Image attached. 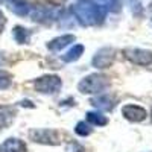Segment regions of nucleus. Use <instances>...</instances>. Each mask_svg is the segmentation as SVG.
Returning a JSON list of instances; mask_svg holds the SVG:
<instances>
[{"instance_id":"obj_1","label":"nucleus","mask_w":152,"mask_h":152,"mask_svg":"<svg viewBox=\"0 0 152 152\" xmlns=\"http://www.w3.org/2000/svg\"><path fill=\"white\" fill-rule=\"evenodd\" d=\"M72 12L82 26H94V24L102 23V20L105 18L107 8L91 0H84V2L75 3L72 6Z\"/></svg>"},{"instance_id":"obj_2","label":"nucleus","mask_w":152,"mask_h":152,"mask_svg":"<svg viewBox=\"0 0 152 152\" xmlns=\"http://www.w3.org/2000/svg\"><path fill=\"white\" fill-rule=\"evenodd\" d=\"M110 85V78L100 73H91L78 84L79 91L84 94H97Z\"/></svg>"},{"instance_id":"obj_3","label":"nucleus","mask_w":152,"mask_h":152,"mask_svg":"<svg viewBox=\"0 0 152 152\" xmlns=\"http://www.w3.org/2000/svg\"><path fill=\"white\" fill-rule=\"evenodd\" d=\"M62 82H61V78L56 75H46V76H41L38 78L35 82H34V87L38 93H43V94H53L56 93L59 88H61Z\"/></svg>"},{"instance_id":"obj_4","label":"nucleus","mask_w":152,"mask_h":152,"mask_svg":"<svg viewBox=\"0 0 152 152\" xmlns=\"http://www.w3.org/2000/svg\"><path fill=\"white\" fill-rule=\"evenodd\" d=\"M31 140L35 143H43V145H59L61 143V132L56 129H32L29 132Z\"/></svg>"},{"instance_id":"obj_5","label":"nucleus","mask_w":152,"mask_h":152,"mask_svg":"<svg viewBox=\"0 0 152 152\" xmlns=\"http://www.w3.org/2000/svg\"><path fill=\"white\" fill-rule=\"evenodd\" d=\"M125 56L126 59H129L131 62L137 66H151L152 64V52L146 49H138V47H131L125 49Z\"/></svg>"},{"instance_id":"obj_6","label":"nucleus","mask_w":152,"mask_h":152,"mask_svg":"<svg viewBox=\"0 0 152 152\" xmlns=\"http://www.w3.org/2000/svg\"><path fill=\"white\" fill-rule=\"evenodd\" d=\"M114 58H116V50L113 47H102L94 53V56L91 59V64L96 69H107L113 64Z\"/></svg>"},{"instance_id":"obj_7","label":"nucleus","mask_w":152,"mask_h":152,"mask_svg":"<svg viewBox=\"0 0 152 152\" xmlns=\"http://www.w3.org/2000/svg\"><path fill=\"white\" fill-rule=\"evenodd\" d=\"M122 114L125 119H128L129 122H143L148 116V113L145 108L138 107V105H134V104H129V105H125L122 108Z\"/></svg>"},{"instance_id":"obj_8","label":"nucleus","mask_w":152,"mask_h":152,"mask_svg":"<svg viewBox=\"0 0 152 152\" xmlns=\"http://www.w3.org/2000/svg\"><path fill=\"white\" fill-rule=\"evenodd\" d=\"M17 110L12 105H2L0 107V129H5L15 120Z\"/></svg>"},{"instance_id":"obj_9","label":"nucleus","mask_w":152,"mask_h":152,"mask_svg":"<svg viewBox=\"0 0 152 152\" xmlns=\"http://www.w3.org/2000/svg\"><path fill=\"white\" fill-rule=\"evenodd\" d=\"M0 152H26V145L20 138L11 137L0 145Z\"/></svg>"},{"instance_id":"obj_10","label":"nucleus","mask_w":152,"mask_h":152,"mask_svg":"<svg viewBox=\"0 0 152 152\" xmlns=\"http://www.w3.org/2000/svg\"><path fill=\"white\" fill-rule=\"evenodd\" d=\"M91 104L97 108V110H102V111H111L116 105V99L110 94H102V96H97L94 99H91Z\"/></svg>"},{"instance_id":"obj_11","label":"nucleus","mask_w":152,"mask_h":152,"mask_svg":"<svg viewBox=\"0 0 152 152\" xmlns=\"http://www.w3.org/2000/svg\"><path fill=\"white\" fill-rule=\"evenodd\" d=\"M3 3H6L8 8L12 12H15L17 15H28L29 11H31L26 0H5Z\"/></svg>"},{"instance_id":"obj_12","label":"nucleus","mask_w":152,"mask_h":152,"mask_svg":"<svg viewBox=\"0 0 152 152\" xmlns=\"http://www.w3.org/2000/svg\"><path fill=\"white\" fill-rule=\"evenodd\" d=\"M73 41H75V35L67 34V35L53 38L52 41H49V43H47V49H50V50H61V49L67 47L69 44H72Z\"/></svg>"},{"instance_id":"obj_13","label":"nucleus","mask_w":152,"mask_h":152,"mask_svg":"<svg viewBox=\"0 0 152 152\" xmlns=\"http://www.w3.org/2000/svg\"><path fill=\"white\" fill-rule=\"evenodd\" d=\"M84 53V46L82 44H76L73 46L69 52L66 55H62V61H66V62H75V61H78Z\"/></svg>"},{"instance_id":"obj_14","label":"nucleus","mask_w":152,"mask_h":152,"mask_svg":"<svg viewBox=\"0 0 152 152\" xmlns=\"http://www.w3.org/2000/svg\"><path fill=\"white\" fill-rule=\"evenodd\" d=\"M12 34H14L15 41L20 43V44H28L29 40H31V32L28 29L21 28V26H15L14 31H12Z\"/></svg>"},{"instance_id":"obj_15","label":"nucleus","mask_w":152,"mask_h":152,"mask_svg":"<svg viewBox=\"0 0 152 152\" xmlns=\"http://www.w3.org/2000/svg\"><path fill=\"white\" fill-rule=\"evenodd\" d=\"M87 120L91 125H97V126H105L108 123V119L105 116H102L100 113H96V111L87 113Z\"/></svg>"},{"instance_id":"obj_16","label":"nucleus","mask_w":152,"mask_h":152,"mask_svg":"<svg viewBox=\"0 0 152 152\" xmlns=\"http://www.w3.org/2000/svg\"><path fill=\"white\" fill-rule=\"evenodd\" d=\"M12 84V75L6 70H0V90H6Z\"/></svg>"},{"instance_id":"obj_17","label":"nucleus","mask_w":152,"mask_h":152,"mask_svg":"<svg viewBox=\"0 0 152 152\" xmlns=\"http://www.w3.org/2000/svg\"><path fill=\"white\" fill-rule=\"evenodd\" d=\"M75 131H76V134L81 135V137H85V135H90V134H91V128H90V125L85 123V122H79L78 125H76Z\"/></svg>"},{"instance_id":"obj_18","label":"nucleus","mask_w":152,"mask_h":152,"mask_svg":"<svg viewBox=\"0 0 152 152\" xmlns=\"http://www.w3.org/2000/svg\"><path fill=\"white\" fill-rule=\"evenodd\" d=\"M128 2H129V6H131V9H132V12H134V15L140 17V15L143 14L142 2H140V0H128Z\"/></svg>"},{"instance_id":"obj_19","label":"nucleus","mask_w":152,"mask_h":152,"mask_svg":"<svg viewBox=\"0 0 152 152\" xmlns=\"http://www.w3.org/2000/svg\"><path fill=\"white\" fill-rule=\"evenodd\" d=\"M66 152H85V149L79 145V143H76V142H72L67 145L66 148Z\"/></svg>"},{"instance_id":"obj_20","label":"nucleus","mask_w":152,"mask_h":152,"mask_svg":"<svg viewBox=\"0 0 152 152\" xmlns=\"http://www.w3.org/2000/svg\"><path fill=\"white\" fill-rule=\"evenodd\" d=\"M5 26H6V17H5V14H3V12L0 11V34L3 32Z\"/></svg>"},{"instance_id":"obj_21","label":"nucleus","mask_w":152,"mask_h":152,"mask_svg":"<svg viewBox=\"0 0 152 152\" xmlns=\"http://www.w3.org/2000/svg\"><path fill=\"white\" fill-rule=\"evenodd\" d=\"M5 59H3V56H2V53H0V64H2V62H3Z\"/></svg>"},{"instance_id":"obj_22","label":"nucleus","mask_w":152,"mask_h":152,"mask_svg":"<svg viewBox=\"0 0 152 152\" xmlns=\"http://www.w3.org/2000/svg\"><path fill=\"white\" fill-rule=\"evenodd\" d=\"M149 12H151V17H152V5L149 6Z\"/></svg>"},{"instance_id":"obj_23","label":"nucleus","mask_w":152,"mask_h":152,"mask_svg":"<svg viewBox=\"0 0 152 152\" xmlns=\"http://www.w3.org/2000/svg\"><path fill=\"white\" fill-rule=\"evenodd\" d=\"M151 119H152V114H151Z\"/></svg>"}]
</instances>
